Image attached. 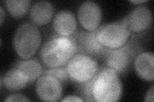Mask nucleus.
<instances>
[{
	"label": "nucleus",
	"instance_id": "14",
	"mask_svg": "<svg viewBox=\"0 0 154 102\" xmlns=\"http://www.w3.org/2000/svg\"><path fill=\"white\" fill-rule=\"evenodd\" d=\"M54 9L48 1H41L33 4L30 11V18L36 26H43L49 23L54 15Z\"/></svg>",
	"mask_w": 154,
	"mask_h": 102
},
{
	"label": "nucleus",
	"instance_id": "6",
	"mask_svg": "<svg viewBox=\"0 0 154 102\" xmlns=\"http://www.w3.org/2000/svg\"><path fill=\"white\" fill-rule=\"evenodd\" d=\"M137 52L136 43L128 42L118 48H108L103 58L107 67L111 68L118 74H122L127 70Z\"/></svg>",
	"mask_w": 154,
	"mask_h": 102
},
{
	"label": "nucleus",
	"instance_id": "19",
	"mask_svg": "<svg viewBox=\"0 0 154 102\" xmlns=\"http://www.w3.org/2000/svg\"><path fill=\"white\" fill-rule=\"evenodd\" d=\"M5 101H30V100L21 94H13L8 96Z\"/></svg>",
	"mask_w": 154,
	"mask_h": 102
},
{
	"label": "nucleus",
	"instance_id": "10",
	"mask_svg": "<svg viewBox=\"0 0 154 102\" xmlns=\"http://www.w3.org/2000/svg\"><path fill=\"white\" fill-rule=\"evenodd\" d=\"M78 19L85 30H96L100 27L102 20V10L100 6L91 1L84 2L79 8Z\"/></svg>",
	"mask_w": 154,
	"mask_h": 102
},
{
	"label": "nucleus",
	"instance_id": "15",
	"mask_svg": "<svg viewBox=\"0 0 154 102\" xmlns=\"http://www.w3.org/2000/svg\"><path fill=\"white\" fill-rule=\"evenodd\" d=\"M14 68L25 74L30 80V83L39 78L44 72L40 62L35 58L18 61Z\"/></svg>",
	"mask_w": 154,
	"mask_h": 102
},
{
	"label": "nucleus",
	"instance_id": "22",
	"mask_svg": "<svg viewBox=\"0 0 154 102\" xmlns=\"http://www.w3.org/2000/svg\"><path fill=\"white\" fill-rule=\"evenodd\" d=\"M5 16V14L3 8L2 7H0V24H1V25H2L3 22L4 21Z\"/></svg>",
	"mask_w": 154,
	"mask_h": 102
},
{
	"label": "nucleus",
	"instance_id": "12",
	"mask_svg": "<svg viewBox=\"0 0 154 102\" xmlns=\"http://www.w3.org/2000/svg\"><path fill=\"white\" fill-rule=\"evenodd\" d=\"M135 69L138 76L143 80L153 81L154 78V56L152 52H144L135 59Z\"/></svg>",
	"mask_w": 154,
	"mask_h": 102
},
{
	"label": "nucleus",
	"instance_id": "3",
	"mask_svg": "<svg viewBox=\"0 0 154 102\" xmlns=\"http://www.w3.org/2000/svg\"><path fill=\"white\" fill-rule=\"evenodd\" d=\"M41 35L33 24L23 23L19 26L13 39V45L17 54L23 60H28L35 54L40 47Z\"/></svg>",
	"mask_w": 154,
	"mask_h": 102
},
{
	"label": "nucleus",
	"instance_id": "9",
	"mask_svg": "<svg viewBox=\"0 0 154 102\" xmlns=\"http://www.w3.org/2000/svg\"><path fill=\"white\" fill-rule=\"evenodd\" d=\"M123 21L131 33H140L150 27L152 14L147 7L139 6L133 9Z\"/></svg>",
	"mask_w": 154,
	"mask_h": 102
},
{
	"label": "nucleus",
	"instance_id": "8",
	"mask_svg": "<svg viewBox=\"0 0 154 102\" xmlns=\"http://www.w3.org/2000/svg\"><path fill=\"white\" fill-rule=\"evenodd\" d=\"M36 93L42 101H57L62 96V84L54 77L42 75L37 79Z\"/></svg>",
	"mask_w": 154,
	"mask_h": 102
},
{
	"label": "nucleus",
	"instance_id": "2",
	"mask_svg": "<svg viewBox=\"0 0 154 102\" xmlns=\"http://www.w3.org/2000/svg\"><path fill=\"white\" fill-rule=\"evenodd\" d=\"M122 95V84L118 74L114 69L105 67L96 75L93 87L96 101L115 102Z\"/></svg>",
	"mask_w": 154,
	"mask_h": 102
},
{
	"label": "nucleus",
	"instance_id": "21",
	"mask_svg": "<svg viewBox=\"0 0 154 102\" xmlns=\"http://www.w3.org/2000/svg\"><path fill=\"white\" fill-rule=\"evenodd\" d=\"M62 102H67V101H75V102H79V101H84V100L82 99L80 97L76 96H67L65 98L62 100Z\"/></svg>",
	"mask_w": 154,
	"mask_h": 102
},
{
	"label": "nucleus",
	"instance_id": "18",
	"mask_svg": "<svg viewBox=\"0 0 154 102\" xmlns=\"http://www.w3.org/2000/svg\"><path fill=\"white\" fill-rule=\"evenodd\" d=\"M43 75H49L54 77L60 82H64L69 79L66 66H60L47 69L43 72Z\"/></svg>",
	"mask_w": 154,
	"mask_h": 102
},
{
	"label": "nucleus",
	"instance_id": "17",
	"mask_svg": "<svg viewBox=\"0 0 154 102\" xmlns=\"http://www.w3.org/2000/svg\"><path fill=\"white\" fill-rule=\"evenodd\" d=\"M96 77V75L92 79L83 82V83L78 84V86H76L77 91L85 101H96L93 96V87Z\"/></svg>",
	"mask_w": 154,
	"mask_h": 102
},
{
	"label": "nucleus",
	"instance_id": "7",
	"mask_svg": "<svg viewBox=\"0 0 154 102\" xmlns=\"http://www.w3.org/2000/svg\"><path fill=\"white\" fill-rule=\"evenodd\" d=\"M97 30L93 31H80L71 36L76 47V54L80 53L93 58L103 57L108 48L98 40Z\"/></svg>",
	"mask_w": 154,
	"mask_h": 102
},
{
	"label": "nucleus",
	"instance_id": "11",
	"mask_svg": "<svg viewBox=\"0 0 154 102\" xmlns=\"http://www.w3.org/2000/svg\"><path fill=\"white\" fill-rule=\"evenodd\" d=\"M53 26L55 31L60 36H71L76 31L75 16L69 10H62L55 16Z\"/></svg>",
	"mask_w": 154,
	"mask_h": 102
},
{
	"label": "nucleus",
	"instance_id": "4",
	"mask_svg": "<svg viewBox=\"0 0 154 102\" xmlns=\"http://www.w3.org/2000/svg\"><path fill=\"white\" fill-rule=\"evenodd\" d=\"M69 78L76 84L92 79L100 71L94 58L83 54H76L67 64Z\"/></svg>",
	"mask_w": 154,
	"mask_h": 102
},
{
	"label": "nucleus",
	"instance_id": "16",
	"mask_svg": "<svg viewBox=\"0 0 154 102\" xmlns=\"http://www.w3.org/2000/svg\"><path fill=\"white\" fill-rule=\"evenodd\" d=\"M30 3L28 0H8L5 1L8 12L16 19L25 15L30 7Z\"/></svg>",
	"mask_w": 154,
	"mask_h": 102
},
{
	"label": "nucleus",
	"instance_id": "20",
	"mask_svg": "<svg viewBox=\"0 0 154 102\" xmlns=\"http://www.w3.org/2000/svg\"><path fill=\"white\" fill-rule=\"evenodd\" d=\"M154 86L153 85L151 88L147 92L146 95L145 96L144 101H150L153 102L154 101Z\"/></svg>",
	"mask_w": 154,
	"mask_h": 102
},
{
	"label": "nucleus",
	"instance_id": "1",
	"mask_svg": "<svg viewBox=\"0 0 154 102\" xmlns=\"http://www.w3.org/2000/svg\"><path fill=\"white\" fill-rule=\"evenodd\" d=\"M76 54V47L73 37L58 36L46 42L39 55L42 64L52 68L64 66Z\"/></svg>",
	"mask_w": 154,
	"mask_h": 102
},
{
	"label": "nucleus",
	"instance_id": "23",
	"mask_svg": "<svg viewBox=\"0 0 154 102\" xmlns=\"http://www.w3.org/2000/svg\"><path fill=\"white\" fill-rule=\"evenodd\" d=\"M147 0H134V1H130L131 3H134V4H141L143 3L147 2Z\"/></svg>",
	"mask_w": 154,
	"mask_h": 102
},
{
	"label": "nucleus",
	"instance_id": "5",
	"mask_svg": "<svg viewBox=\"0 0 154 102\" xmlns=\"http://www.w3.org/2000/svg\"><path fill=\"white\" fill-rule=\"evenodd\" d=\"M131 35L123 21L106 24L97 30V36L102 44L109 49L123 46Z\"/></svg>",
	"mask_w": 154,
	"mask_h": 102
},
{
	"label": "nucleus",
	"instance_id": "13",
	"mask_svg": "<svg viewBox=\"0 0 154 102\" xmlns=\"http://www.w3.org/2000/svg\"><path fill=\"white\" fill-rule=\"evenodd\" d=\"M30 83L28 77L16 68L8 70L1 77V86L10 91H20Z\"/></svg>",
	"mask_w": 154,
	"mask_h": 102
}]
</instances>
